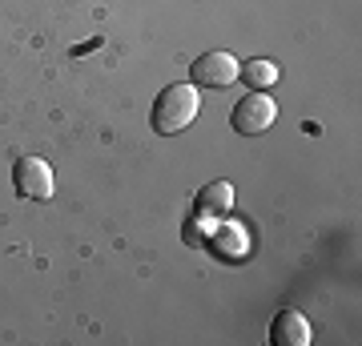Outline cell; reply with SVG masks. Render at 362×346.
Masks as SVG:
<instances>
[{
	"label": "cell",
	"instance_id": "obj_2",
	"mask_svg": "<svg viewBox=\"0 0 362 346\" xmlns=\"http://www.w3.org/2000/svg\"><path fill=\"white\" fill-rule=\"evenodd\" d=\"M274 121H278V105H274V97H266V89H250L230 113V125L238 129L242 137H258V133H266Z\"/></svg>",
	"mask_w": 362,
	"mask_h": 346
},
{
	"label": "cell",
	"instance_id": "obj_7",
	"mask_svg": "<svg viewBox=\"0 0 362 346\" xmlns=\"http://www.w3.org/2000/svg\"><path fill=\"white\" fill-rule=\"evenodd\" d=\"M214 246H218V254H226L230 262H242L246 258V233L242 226H214Z\"/></svg>",
	"mask_w": 362,
	"mask_h": 346
},
{
	"label": "cell",
	"instance_id": "obj_8",
	"mask_svg": "<svg viewBox=\"0 0 362 346\" xmlns=\"http://www.w3.org/2000/svg\"><path fill=\"white\" fill-rule=\"evenodd\" d=\"M230 205H233V185L230 181H214V185L202 190V209H206V214H218V209H230Z\"/></svg>",
	"mask_w": 362,
	"mask_h": 346
},
{
	"label": "cell",
	"instance_id": "obj_4",
	"mask_svg": "<svg viewBox=\"0 0 362 346\" xmlns=\"http://www.w3.org/2000/svg\"><path fill=\"white\" fill-rule=\"evenodd\" d=\"M238 81V61H233L226 49L218 52H202L194 61V85H206V89H226Z\"/></svg>",
	"mask_w": 362,
	"mask_h": 346
},
{
	"label": "cell",
	"instance_id": "obj_1",
	"mask_svg": "<svg viewBox=\"0 0 362 346\" xmlns=\"http://www.w3.org/2000/svg\"><path fill=\"white\" fill-rule=\"evenodd\" d=\"M197 109H202V93L197 85H165L161 97L153 101V129L157 133H181L194 125Z\"/></svg>",
	"mask_w": 362,
	"mask_h": 346
},
{
	"label": "cell",
	"instance_id": "obj_5",
	"mask_svg": "<svg viewBox=\"0 0 362 346\" xmlns=\"http://www.w3.org/2000/svg\"><path fill=\"white\" fill-rule=\"evenodd\" d=\"M310 322L298 310H278V318L270 322V342L274 346H310Z\"/></svg>",
	"mask_w": 362,
	"mask_h": 346
},
{
	"label": "cell",
	"instance_id": "obj_3",
	"mask_svg": "<svg viewBox=\"0 0 362 346\" xmlns=\"http://www.w3.org/2000/svg\"><path fill=\"white\" fill-rule=\"evenodd\" d=\"M13 185L21 197H37V202H49L57 181H52V169L45 157H21L13 166Z\"/></svg>",
	"mask_w": 362,
	"mask_h": 346
},
{
	"label": "cell",
	"instance_id": "obj_6",
	"mask_svg": "<svg viewBox=\"0 0 362 346\" xmlns=\"http://www.w3.org/2000/svg\"><path fill=\"white\" fill-rule=\"evenodd\" d=\"M238 77L246 81L250 89H270L274 81H278V64L266 61V57H254V61L238 64Z\"/></svg>",
	"mask_w": 362,
	"mask_h": 346
}]
</instances>
